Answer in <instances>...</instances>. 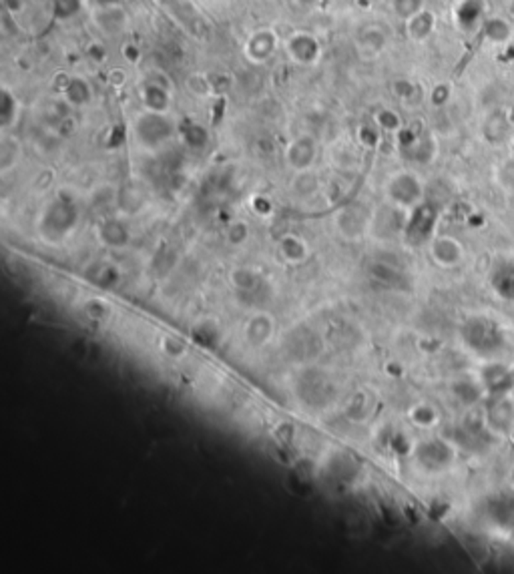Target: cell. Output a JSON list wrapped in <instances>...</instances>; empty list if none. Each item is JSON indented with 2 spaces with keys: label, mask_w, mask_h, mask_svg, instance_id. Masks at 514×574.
Here are the masks:
<instances>
[{
  "label": "cell",
  "mask_w": 514,
  "mask_h": 574,
  "mask_svg": "<svg viewBox=\"0 0 514 574\" xmlns=\"http://www.w3.org/2000/svg\"><path fill=\"white\" fill-rule=\"evenodd\" d=\"M77 221H79L77 205L70 199L57 197L45 207V211L40 215L38 229H40V235L45 237V241L60 243L75 231Z\"/></svg>",
  "instance_id": "1"
},
{
  "label": "cell",
  "mask_w": 514,
  "mask_h": 574,
  "mask_svg": "<svg viewBox=\"0 0 514 574\" xmlns=\"http://www.w3.org/2000/svg\"><path fill=\"white\" fill-rule=\"evenodd\" d=\"M177 125L169 113L143 111L133 125V135L145 151H159L167 143L173 141Z\"/></svg>",
  "instance_id": "2"
},
{
  "label": "cell",
  "mask_w": 514,
  "mask_h": 574,
  "mask_svg": "<svg viewBox=\"0 0 514 574\" xmlns=\"http://www.w3.org/2000/svg\"><path fill=\"white\" fill-rule=\"evenodd\" d=\"M462 340L474 353L479 355H494L503 348V331L496 321L488 317H470L462 326Z\"/></svg>",
  "instance_id": "3"
},
{
  "label": "cell",
  "mask_w": 514,
  "mask_h": 574,
  "mask_svg": "<svg viewBox=\"0 0 514 574\" xmlns=\"http://www.w3.org/2000/svg\"><path fill=\"white\" fill-rule=\"evenodd\" d=\"M386 199L392 203V207L414 211L424 201V183L412 171H398L388 179L384 187Z\"/></svg>",
  "instance_id": "4"
},
{
  "label": "cell",
  "mask_w": 514,
  "mask_h": 574,
  "mask_svg": "<svg viewBox=\"0 0 514 574\" xmlns=\"http://www.w3.org/2000/svg\"><path fill=\"white\" fill-rule=\"evenodd\" d=\"M414 460L424 472L442 474L452 468L456 450L454 446L442 438H430V440H422L420 444L414 448Z\"/></svg>",
  "instance_id": "5"
},
{
  "label": "cell",
  "mask_w": 514,
  "mask_h": 574,
  "mask_svg": "<svg viewBox=\"0 0 514 574\" xmlns=\"http://www.w3.org/2000/svg\"><path fill=\"white\" fill-rule=\"evenodd\" d=\"M283 50L290 57V60L300 67H312L322 57L319 40L312 33H305V31H295L288 36L283 43Z\"/></svg>",
  "instance_id": "6"
},
{
  "label": "cell",
  "mask_w": 514,
  "mask_h": 574,
  "mask_svg": "<svg viewBox=\"0 0 514 574\" xmlns=\"http://www.w3.org/2000/svg\"><path fill=\"white\" fill-rule=\"evenodd\" d=\"M280 48V36L273 28L263 26V28H257L256 33H251V36L246 40V57L249 62L253 65H266L269 60L275 57Z\"/></svg>",
  "instance_id": "7"
},
{
  "label": "cell",
  "mask_w": 514,
  "mask_h": 574,
  "mask_svg": "<svg viewBox=\"0 0 514 574\" xmlns=\"http://www.w3.org/2000/svg\"><path fill=\"white\" fill-rule=\"evenodd\" d=\"M317 157V143L312 135H300L290 141L285 149V163L293 173L310 171Z\"/></svg>",
  "instance_id": "8"
},
{
  "label": "cell",
  "mask_w": 514,
  "mask_h": 574,
  "mask_svg": "<svg viewBox=\"0 0 514 574\" xmlns=\"http://www.w3.org/2000/svg\"><path fill=\"white\" fill-rule=\"evenodd\" d=\"M486 428L496 436H504L514 424V402L508 396L498 394V398L492 402L486 410Z\"/></svg>",
  "instance_id": "9"
},
{
  "label": "cell",
  "mask_w": 514,
  "mask_h": 574,
  "mask_svg": "<svg viewBox=\"0 0 514 574\" xmlns=\"http://www.w3.org/2000/svg\"><path fill=\"white\" fill-rule=\"evenodd\" d=\"M430 258L434 259L436 265L450 270L464 259V247L454 237L440 235V237H434L430 243Z\"/></svg>",
  "instance_id": "10"
},
{
  "label": "cell",
  "mask_w": 514,
  "mask_h": 574,
  "mask_svg": "<svg viewBox=\"0 0 514 574\" xmlns=\"http://www.w3.org/2000/svg\"><path fill=\"white\" fill-rule=\"evenodd\" d=\"M492 292L506 302H514V259L498 261L488 275Z\"/></svg>",
  "instance_id": "11"
},
{
  "label": "cell",
  "mask_w": 514,
  "mask_h": 574,
  "mask_svg": "<svg viewBox=\"0 0 514 574\" xmlns=\"http://www.w3.org/2000/svg\"><path fill=\"white\" fill-rule=\"evenodd\" d=\"M97 237H99V241L103 245L111 247V249H123L131 241L128 227L121 219H115V217H109V219H103L99 223Z\"/></svg>",
  "instance_id": "12"
},
{
  "label": "cell",
  "mask_w": 514,
  "mask_h": 574,
  "mask_svg": "<svg viewBox=\"0 0 514 574\" xmlns=\"http://www.w3.org/2000/svg\"><path fill=\"white\" fill-rule=\"evenodd\" d=\"M336 221H338L339 231L346 235L348 239H360L366 233V229H370L372 219L360 207H348V209H344V211L339 213V217Z\"/></svg>",
  "instance_id": "13"
},
{
  "label": "cell",
  "mask_w": 514,
  "mask_h": 574,
  "mask_svg": "<svg viewBox=\"0 0 514 574\" xmlns=\"http://www.w3.org/2000/svg\"><path fill=\"white\" fill-rule=\"evenodd\" d=\"M171 93L169 89L163 87L161 82L149 81L145 87H141V103L145 106V111H153V113H169L171 109Z\"/></svg>",
  "instance_id": "14"
},
{
  "label": "cell",
  "mask_w": 514,
  "mask_h": 574,
  "mask_svg": "<svg viewBox=\"0 0 514 574\" xmlns=\"http://www.w3.org/2000/svg\"><path fill=\"white\" fill-rule=\"evenodd\" d=\"M273 331H275L273 319L268 314H257L246 324V340L249 346L261 348V346L269 343Z\"/></svg>",
  "instance_id": "15"
},
{
  "label": "cell",
  "mask_w": 514,
  "mask_h": 574,
  "mask_svg": "<svg viewBox=\"0 0 514 574\" xmlns=\"http://www.w3.org/2000/svg\"><path fill=\"white\" fill-rule=\"evenodd\" d=\"M434 28H436V14L428 9H424L406 21V33H408L410 40H414V43L428 40L432 36Z\"/></svg>",
  "instance_id": "16"
},
{
  "label": "cell",
  "mask_w": 514,
  "mask_h": 574,
  "mask_svg": "<svg viewBox=\"0 0 514 574\" xmlns=\"http://www.w3.org/2000/svg\"><path fill=\"white\" fill-rule=\"evenodd\" d=\"M484 38L491 43L492 47H506L513 40V24L503 16H492L484 23Z\"/></svg>",
  "instance_id": "17"
},
{
  "label": "cell",
  "mask_w": 514,
  "mask_h": 574,
  "mask_svg": "<svg viewBox=\"0 0 514 574\" xmlns=\"http://www.w3.org/2000/svg\"><path fill=\"white\" fill-rule=\"evenodd\" d=\"M482 384L492 394H503L510 384V370L504 363H488L482 372Z\"/></svg>",
  "instance_id": "18"
},
{
  "label": "cell",
  "mask_w": 514,
  "mask_h": 574,
  "mask_svg": "<svg viewBox=\"0 0 514 574\" xmlns=\"http://www.w3.org/2000/svg\"><path fill=\"white\" fill-rule=\"evenodd\" d=\"M280 255L285 259L288 263H292V265H300V263H304L305 259H307V255H310V249H307V243H305L300 235L288 233L281 237Z\"/></svg>",
  "instance_id": "19"
},
{
  "label": "cell",
  "mask_w": 514,
  "mask_h": 574,
  "mask_svg": "<svg viewBox=\"0 0 514 574\" xmlns=\"http://www.w3.org/2000/svg\"><path fill=\"white\" fill-rule=\"evenodd\" d=\"M62 99L70 106H82L91 101V87L81 77H69L62 87Z\"/></svg>",
  "instance_id": "20"
},
{
  "label": "cell",
  "mask_w": 514,
  "mask_h": 574,
  "mask_svg": "<svg viewBox=\"0 0 514 574\" xmlns=\"http://www.w3.org/2000/svg\"><path fill=\"white\" fill-rule=\"evenodd\" d=\"M484 139L492 145H503L510 135V121L503 113H494L484 123Z\"/></svg>",
  "instance_id": "21"
},
{
  "label": "cell",
  "mask_w": 514,
  "mask_h": 574,
  "mask_svg": "<svg viewBox=\"0 0 514 574\" xmlns=\"http://www.w3.org/2000/svg\"><path fill=\"white\" fill-rule=\"evenodd\" d=\"M368 271H370V277L382 285H402L404 282V275L400 273V270H396L394 265H388L384 261H374Z\"/></svg>",
  "instance_id": "22"
},
{
  "label": "cell",
  "mask_w": 514,
  "mask_h": 574,
  "mask_svg": "<svg viewBox=\"0 0 514 574\" xmlns=\"http://www.w3.org/2000/svg\"><path fill=\"white\" fill-rule=\"evenodd\" d=\"M18 118V99L12 94L9 89H2L0 93V121H2V129L12 127V123Z\"/></svg>",
  "instance_id": "23"
},
{
  "label": "cell",
  "mask_w": 514,
  "mask_h": 574,
  "mask_svg": "<svg viewBox=\"0 0 514 574\" xmlns=\"http://www.w3.org/2000/svg\"><path fill=\"white\" fill-rule=\"evenodd\" d=\"M231 283H234L237 292L251 293L261 285V275L257 271L249 270V267H239V270H235L231 273Z\"/></svg>",
  "instance_id": "24"
},
{
  "label": "cell",
  "mask_w": 514,
  "mask_h": 574,
  "mask_svg": "<svg viewBox=\"0 0 514 574\" xmlns=\"http://www.w3.org/2000/svg\"><path fill=\"white\" fill-rule=\"evenodd\" d=\"M87 277H89L94 285L109 289V287H115V283L119 282L121 275H119L117 267H113V265H109V263H97L93 267V271L87 273Z\"/></svg>",
  "instance_id": "25"
},
{
  "label": "cell",
  "mask_w": 514,
  "mask_h": 574,
  "mask_svg": "<svg viewBox=\"0 0 514 574\" xmlns=\"http://www.w3.org/2000/svg\"><path fill=\"white\" fill-rule=\"evenodd\" d=\"M452 394H454V398L460 402V404H466V406H472V404H476L480 399V386H476L474 382H470V380H460V382H456L454 386H452Z\"/></svg>",
  "instance_id": "26"
},
{
  "label": "cell",
  "mask_w": 514,
  "mask_h": 574,
  "mask_svg": "<svg viewBox=\"0 0 514 574\" xmlns=\"http://www.w3.org/2000/svg\"><path fill=\"white\" fill-rule=\"evenodd\" d=\"M424 9H426V0H392V11L404 23Z\"/></svg>",
  "instance_id": "27"
},
{
  "label": "cell",
  "mask_w": 514,
  "mask_h": 574,
  "mask_svg": "<svg viewBox=\"0 0 514 574\" xmlns=\"http://www.w3.org/2000/svg\"><path fill=\"white\" fill-rule=\"evenodd\" d=\"M388 45L384 33L380 31V26H370L362 36V48L370 50V55H378L382 53L384 47Z\"/></svg>",
  "instance_id": "28"
},
{
  "label": "cell",
  "mask_w": 514,
  "mask_h": 574,
  "mask_svg": "<svg viewBox=\"0 0 514 574\" xmlns=\"http://www.w3.org/2000/svg\"><path fill=\"white\" fill-rule=\"evenodd\" d=\"M410 416H412L414 424L420 428H432L434 424L438 422V412L434 410L430 404H418Z\"/></svg>",
  "instance_id": "29"
},
{
  "label": "cell",
  "mask_w": 514,
  "mask_h": 574,
  "mask_svg": "<svg viewBox=\"0 0 514 574\" xmlns=\"http://www.w3.org/2000/svg\"><path fill=\"white\" fill-rule=\"evenodd\" d=\"M16 161H18V143L6 137L0 147V169L6 173L11 167L16 165Z\"/></svg>",
  "instance_id": "30"
},
{
  "label": "cell",
  "mask_w": 514,
  "mask_h": 574,
  "mask_svg": "<svg viewBox=\"0 0 514 574\" xmlns=\"http://www.w3.org/2000/svg\"><path fill=\"white\" fill-rule=\"evenodd\" d=\"M225 239L231 243V245H244L247 239H249V225L241 219L229 223L227 229H225Z\"/></svg>",
  "instance_id": "31"
},
{
  "label": "cell",
  "mask_w": 514,
  "mask_h": 574,
  "mask_svg": "<svg viewBox=\"0 0 514 574\" xmlns=\"http://www.w3.org/2000/svg\"><path fill=\"white\" fill-rule=\"evenodd\" d=\"M376 123L380 125V129L388 131V133H396V131L402 129L400 115H398L396 111H392V109H382V111L376 115Z\"/></svg>",
  "instance_id": "32"
},
{
  "label": "cell",
  "mask_w": 514,
  "mask_h": 574,
  "mask_svg": "<svg viewBox=\"0 0 514 574\" xmlns=\"http://www.w3.org/2000/svg\"><path fill=\"white\" fill-rule=\"evenodd\" d=\"M498 183L503 185L504 191L514 193V157H508V159L498 167Z\"/></svg>",
  "instance_id": "33"
},
{
  "label": "cell",
  "mask_w": 514,
  "mask_h": 574,
  "mask_svg": "<svg viewBox=\"0 0 514 574\" xmlns=\"http://www.w3.org/2000/svg\"><path fill=\"white\" fill-rule=\"evenodd\" d=\"M510 482L514 484V466H513V470H510Z\"/></svg>",
  "instance_id": "34"
},
{
  "label": "cell",
  "mask_w": 514,
  "mask_h": 574,
  "mask_svg": "<svg viewBox=\"0 0 514 574\" xmlns=\"http://www.w3.org/2000/svg\"><path fill=\"white\" fill-rule=\"evenodd\" d=\"M304 2H316V0H304Z\"/></svg>",
  "instance_id": "35"
}]
</instances>
